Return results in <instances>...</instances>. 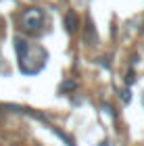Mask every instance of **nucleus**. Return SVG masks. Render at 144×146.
Masks as SVG:
<instances>
[{
    "label": "nucleus",
    "mask_w": 144,
    "mask_h": 146,
    "mask_svg": "<svg viewBox=\"0 0 144 146\" xmlns=\"http://www.w3.org/2000/svg\"><path fill=\"white\" fill-rule=\"evenodd\" d=\"M107 61H109V58H104V56H102V58H98V63H100L102 67H109V63H107Z\"/></svg>",
    "instance_id": "8"
},
{
    "label": "nucleus",
    "mask_w": 144,
    "mask_h": 146,
    "mask_svg": "<svg viewBox=\"0 0 144 146\" xmlns=\"http://www.w3.org/2000/svg\"><path fill=\"white\" fill-rule=\"evenodd\" d=\"M142 102H144V98H142Z\"/></svg>",
    "instance_id": "10"
},
{
    "label": "nucleus",
    "mask_w": 144,
    "mask_h": 146,
    "mask_svg": "<svg viewBox=\"0 0 144 146\" xmlns=\"http://www.w3.org/2000/svg\"><path fill=\"white\" fill-rule=\"evenodd\" d=\"M65 27H67L69 34L77 31V27H80V19H77V15H75L73 11H67V13H65Z\"/></svg>",
    "instance_id": "4"
},
{
    "label": "nucleus",
    "mask_w": 144,
    "mask_h": 146,
    "mask_svg": "<svg viewBox=\"0 0 144 146\" xmlns=\"http://www.w3.org/2000/svg\"><path fill=\"white\" fill-rule=\"evenodd\" d=\"M119 98L123 100V104L132 102V90H129V88H125V90H119Z\"/></svg>",
    "instance_id": "5"
},
{
    "label": "nucleus",
    "mask_w": 144,
    "mask_h": 146,
    "mask_svg": "<svg viewBox=\"0 0 144 146\" xmlns=\"http://www.w3.org/2000/svg\"><path fill=\"white\" fill-rule=\"evenodd\" d=\"M134 79H136V77H134V71H127V73H125V84H127V86H132V84H134Z\"/></svg>",
    "instance_id": "7"
},
{
    "label": "nucleus",
    "mask_w": 144,
    "mask_h": 146,
    "mask_svg": "<svg viewBox=\"0 0 144 146\" xmlns=\"http://www.w3.org/2000/svg\"><path fill=\"white\" fill-rule=\"evenodd\" d=\"M15 50H17L19 63H23V61H25V56H27V52H29V44H27V40H23V38H15Z\"/></svg>",
    "instance_id": "3"
},
{
    "label": "nucleus",
    "mask_w": 144,
    "mask_h": 146,
    "mask_svg": "<svg viewBox=\"0 0 144 146\" xmlns=\"http://www.w3.org/2000/svg\"><path fill=\"white\" fill-rule=\"evenodd\" d=\"M77 88V86L73 84V82H65V84H61V92H73Z\"/></svg>",
    "instance_id": "6"
},
{
    "label": "nucleus",
    "mask_w": 144,
    "mask_h": 146,
    "mask_svg": "<svg viewBox=\"0 0 144 146\" xmlns=\"http://www.w3.org/2000/svg\"><path fill=\"white\" fill-rule=\"evenodd\" d=\"M0 113H2V107H0Z\"/></svg>",
    "instance_id": "9"
},
{
    "label": "nucleus",
    "mask_w": 144,
    "mask_h": 146,
    "mask_svg": "<svg viewBox=\"0 0 144 146\" xmlns=\"http://www.w3.org/2000/svg\"><path fill=\"white\" fill-rule=\"evenodd\" d=\"M19 21H21L23 29H27V31H38V29H42V25H44V11L38 9V6H29V9H25V11L21 13Z\"/></svg>",
    "instance_id": "1"
},
{
    "label": "nucleus",
    "mask_w": 144,
    "mask_h": 146,
    "mask_svg": "<svg viewBox=\"0 0 144 146\" xmlns=\"http://www.w3.org/2000/svg\"><path fill=\"white\" fill-rule=\"evenodd\" d=\"M98 42V34H96V27L92 23V19L86 17V27H84V44L86 46H94Z\"/></svg>",
    "instance_id": "2"
}]
</instances>
